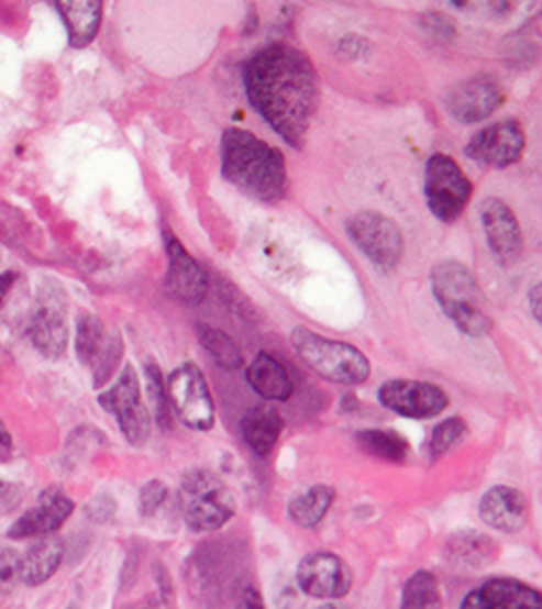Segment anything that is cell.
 <instances>
[{"instance_id": "6da1fadb", "label": "cell", "mask_w": 542, "mask_h": 609, "mask_svg": "<svg viewBox=\"0 0 542 609\" xmlns=\"http://www.w3.org/2000/svg\"><path fill=\"white\" fill-rule=\"evenodd\" d=\"M244 89L261 119L295 148H301L318 109L314 64L286 43L258 49L244 66Z\"/></svg>"}, {"instance_id": "7a4b0ae2", "label": "cell", "mask_w": 542, "mask_h": 609, "mask_svg": "<svg viewBox=\"0 0 542 609\" xmlns=\"http://www.w3.org/2000/svg\"><path fill=\"white\" fill-rule=\"evenodd\" d=\"M221 171L237 191L261 203L285 199L288 189L285 155L246 130H225L221 139Z\"/></svg>"}, {"instance_id": "3957f363", "label": "cell", "mask_w": 542, "mask_h": 609, "mask_svg": "<svg viewBox=\"0 0 542 609\" xmlns=\"http://www.w3.org/2000/svg\"><path fill=\"white\" fill-rule=\"evenodd\" d=\"M430 286L436 303L460 333L473 339L489 334L494 322L487 313L486 297L464 263L456 258L436 263L430 272Z\"/></svg>"}, {"instance_id": "277c9868", "label": "cell", "mask_w": 542, "mask_h": 609, "mask_svg": "<svg viewBox=\"0 0 542 609\" xmlns=\"http://www.w3.org/2000/svg\"><path fill=\"white\" fill-rule=\"evenodd\" d=\"M290 345L318 377L338 386H361L372 375V362L354 345L314 333L306 326L290 331Z\"/></svg>"}, {"instance_id": "5b68a950", "label": "cell", "mask_w": 542, "mask_h": 609, "mask_svg": "<svg viewBox=\"0 0 542 609\" xmlns=\"http://www.w3.org/2000/svg\"><path fill=\"white\" fill-rule=\"evenodd\" d=\"M178 508L191 531L206 533L228 525L235 517V498L228 483L212 470H189L178 487Z\"/></svg>"}, {"instance_id": "8992f818", "label": "cell", "mask_w": 542, "mask_h": 609, "mask_svg": "<svg viewBox=\"0 0 542 609\" xmlns=\"http://www.w3.org/2000/svg\"><path fill=\"white\" fill-rule=\"evenodd\" d=\"M424 195L432 217L452 224L471 203L473 185L456 159L445 153H434L424 167Z\"/></svg>"}, {"instance_id": "52a82bcc", "label": "cell", "mask_w": 542, "mask_h": 609, "mask_svg": "<svg viewBox=\"0 0 542 609\" xmlns=\"http://www.w3.org/2000/svg\"><path fill=\"white\" fill-rule=\"evenodd\" d=\"M98 405L117 419V425L132 446H143L151 436V413L134 366H123L113 386L98 396Z\"/></svg>"}, {"instance_id": "ba28073f", "label": "cell", "mask_w": 542, "mask_h": 609, "mask_svg": "<svg viewBox=\"0 0 542 609\" xmlns=\"http://www.w3.org/2000/svg\"><path fill=\"white\" fill-rule=\"evenodd\" d=\"M166 391L170 409L182 425L196 432H208L214 428V400L196 362H182L176 366L166 381Z\"/></svg>"}, {"instance_id": "9c48e42d", "label": "cell", "mask_w": 542, "mask_h": 609, "mask_svg": "<svg viewBox=\"0 0 542 609\" xmlns=\"http://www.w3.org/2000/svg\"><path fill=\"white\" fill-rule=\"evenodd\" d=\"M347 237L365 254V258L381 272H395L399 267L405 240L399 224L381 212L363 210L345 222Z\"/></svg>"}, {"instance_id": "30bf717a", "label": "cell", "mask_w": 542, "mask_h": 609, "mask_svg": "<svg viewBox=\"0 0 542 609\" xmlns=\"http://www.w3.org/2000/svg\"><path fill=\"white\" fill-rule=\"evenodd\" d=\"M75 352L79 362L93 375V388H104L123 358V339L117 331H107L93 313H81L77 322Z\"/></svg>"}, {"instance_id": "8fae6325", "label": "cell", "mask_w": 542, "mask_h": 609, "mask_svg": "<svg viewBox=\"0 0 542 609\" xmlns=\"http://www.w3.org/2000/svg\"><path fill=\"white\" fill-rule=\"evenodd\" d=\"M29 336L41 356L52 361L64 356L68 345V322L66 297L59 286L41 290L38 303L30 318Z\"/></svg>"}, {"instance_id": "7c38bea8", "label": "cell", "mask_w": 542, "mask_h": 609, "mask_svg": "<svg viewBox=\"0 0 542 609\" xmlns=\"http://www.w3.org/2000/svg\"><path fill=\"white\" fill-rule=\"evenodd\" d=\"M526 134L517 119H505L479 130L468 140L464 153L471 162L484 167L505 169L521 159Z\"/></svg>"}, {"instance_id": "4fadbf2b", "label": "cell", "mask_w": 542, "mask_h": 609, "mask_svg": "<svg viewBox=\"0 0 542 609\" xmlns=\"http://www.w3.org/2000/svg\"><path fill=\"white\" fill-rule=\"evenodd\" d=\"M381 407L407 419H432L450 407V396L441 386L413 379H390L377 391Z\"/></svg>"}, {"instance_id": "5bb4252c", "label": "cell", "mask_w": 542, "mask_h": 609, "mask_svg": "<svg viewBox=\"0 0 542 609\" xmlns=\"http://www.w3.org/2000/svg\"><path fill=\"white\" fill-rule=\"evenodd\" d=\"M505 102V89L498 77L489 73L473 75L464 81L454 85L445 98V107L450 114L464 123H482L498 111Z\"/></svg>"}, {"instance_id": "9a60e30c", "label": "cell", "mask_w": 542, "mask_h": 609, "mask_svg": "<svg viewBox=\"0 0 542 609\" xmlns=\"http://www.w3.org/2000/svg\"><path fill=\"white\" fill-rule=\"evenodd\" d=\"M352 569L340 554L312 553L301 558L297 567V584L301 593L314 599L338 601L352 590Z\"/></svg>"}, {"instance_id": "2e32d148", "label": "cell", "mask_w": 542, "mask_h": 609, "mask_svg": "<svg viewBox=\"0 0 542 609\" xmlns=\"http://www.w3.org/2000/svg\"><path fill=\"white\" fill-rule=\"evenodd\" d=\"M166 254H168V274L166 288L176 301L185 304H200L208 292V279L200 263L178 242V237L166 231Z\"/></svg>"}, {"instance_id": "e0dca14e", "label": "cell", "mask_w": 542, "mask_h": 609, "mask_svg": "<svg viewBox=\"0 0 542 609\" xmlns=\"http://www.w3.org/2000/svg\"><path fill=\"white\" fill-rule=\"evenodd\" d=\"M479 212L487 246L496 256V261L502 265L513 263L523 246L521 226L515 217L513 208L498 197H489L482 203Z\"/></svg>"}, {"instance_id": "ac0fdd59", "label": "cell", "mask_w": 542, "mask_h": 609, "mask_svg": "<svg viewBox=\"0 0 542 609\" xmlns=\"http://www.w3.org/2000/svg\"><path fill=\"white\" fill-rule=\"evenodd\" d=\"M75 510V501L64 496L59 489H47L38 496L36 506H32L29 512H24L11 529V540H24V538H43L54 533L64 525Z\"/></svg>"}, {"instance_id": "d6986e66", "label": "cell", "mask_w": 542, "mask_h": 609, "mask_svg": "<svg viewBox=\"0 0 542 609\" xmlns=\"http://www.w3.org/2000/svg\"><path fill=\"white\" fill-rule=\"evenodd\" d=\"M460 609H542L541 593L515 578H491L471 590Z\"/></svg>"}, {"instance_id": "ffe728a7", "label": "cell", "mask_w": 542, "mask_h": 609, "mask_svg": "<svg viewBox=\"0 0 542 609\" xmlns=\"http://www.w3.org/2000/svg\"><path fill=\"white\" fill-rule=\"evenodd\" d=\"M528 499L519 489L509 485H496L487 489L479 501L482 521L502 533H515L523 529L528 523Z\"/></svg>"}, {"instance_id": "44dd1931", "label": "cell", "mask_w": 542, "mask_h": 609, "mask_svg": "<svg viewBox=\"0 0 542 609\" xmlns=\"http://www.w3.org/2000/svg\"><path fill=\"white\" fill-rule=\"evenodd\" d=\"M240 430L251 451L257 453L258 457H265L278 443L285 430V419L272 405H255L242 417Z\"/></svg>"}, {"instance_id": "7402d4cb", "label": "cell", "mask_w": 542, "mask_h": 609, "mask_svg": "<svg viewBox=\"0 0 542 609\" xmlns=\"http://www.w3.org/2000/svg\"><path fill=\"white\" fill-rule=\"evenodd\" d=\"M445 556L452 565L462 569H484L498 556L496 542L475 529H462L447 538Z\"/></svg>"}, {"instance_id": "603a6c76", "label": "cell", "mask_w": 542, "mask_h": 609, "mask_svg": "<svg viewBox=\"0 0 542 609\" xmlns=\"http://www.w3.org/2000/svg\"><path fill=\"white\" fill-rule=\"evenodd\" d=\"M248 386L267 402H285L292 394V381L283 362L267 352H258L246 370Z\"/></svg>"}, {"instance_id": "cb8c5ba5", "label": "cell", "mask_w": 542, "mask_h": 609, "mask_svg": "<svg viewBox=\"0 0 542 609\" xmlns=\"http://www.w3.org/2000/svg\"><path fill=\"white\" fill-rule=\"evenodd\" d=\"M56 9L68 30L70 47L84 49L98 36V30L102 24V2H96V0L57 2Z\"/></svg>"}, {"instance_id": "d4e9b609", "label": "cell", "mask_w": 542, "mask_h": 609, "mask_svg": "<svg viewBox=\"0 0 542 609\" xmlns=\"http://www.w3.org/2000/svg\"><path fill=\"white\" fill-rule=\"evenodd\" d=\"M64 558V544L57 538H45L22 556V580L30 586L45 584L57 572Z\"/></svg>"}, {"instance_id": "484cf974", "label": "cell", "mask_w": 542, "mask_h": 609, "mask_svg": "<svg viewBox=\"0 0 542 609\" xmlns=\"http://www.w3.org/2000/svg\"><path fill=\"white\" fill-rule=\"evenodd\" d=\"M335 501V489L331 485H314L306 494L290 499L288 517L297 527L314 529L322 523Z\"/></svg>"}, {"instance_id": "4316f807", "label": "cell", "mask_w": 542, "mask_h": 609, "mask_svg": "<svg viewBox=\"0 0 542 609\" xmlns=\"http://www.w3.org/2000/svg\"><path fill=\"white\" fill-rule=\"evenodd\" d=\"M358 446L379 462L405 464L409 457V443L399 432L392 430H361L356 432Z\"/></svg>"}, {"instance_id": "83f0119b", "label": "cell", "mask_w": 542, "mask_h": 609, "mask_svg": "<svg viewBox=\"0 0 542 609\" xmlns=\"http://www.w3.org/2000/svg\"><path fill=\"white\" fill-rule=\"evenodd\" d=\"M400 609H443L441 586L432 572L420 569L405 582Z\"/></svg>"}, {"instance_id": "f1b7e54d", "label": "cell", "mask_w": 542, "mask_h": 609, "mask_svg": "<svg viewBox=\"0 0 542 609\" xmlns=\"http://www.w3.org/2000/svg\"><path fill=\"white\" fill-rule=\"evenodd\" d=\"M198 334H200L201 347L212 356V361L217 362L221 368L237 370V368L244 366V356H242L240 347L235 345V341L228 333L200 324Z\"/></svg>"}, {"instance_id": "f546056e", "label": "cell", "mask_w": 542, "mask_h": 609, "mask_svg": "<svg viewBox=\"0 0 542 609\" xmlns=\"http://www.w3.org/2000/svg\"><path fill=\"white\" fill-rule=\"evenodd\" d=\"M144 375H146V389H148V400L153 407V417L162 430H168L172 423L170 400H168V391H166L159 364L155 361H146Z\"/></svg>"}, {"instance_id": "4dcf8cb0", "label": "cell", "mask_w": 542, "mask_h": 609, "mask_svg": "<svg viewBox=\"0 0 542 609\" xmlns=\"http://www.w3.org/2000/svg\"><path fill=\"white\" fill-rule=\"evenodd\" d=\"M468 432V423L462 417L443 419L439 425H434L429 441V455L432 459L445 457L452 449L462 443V439Z\"/></svg>"}, {"instance_id": "1f68e13d", "label": "cell", "mask_w": 542, "mask_h": 609, "mask_svg": "<svg viewBox=\"0 0 542 609\" xmlns=\"http://www.w3.org/2000/svg\"><path fill=\"white\" fill-rule=\"evenodd\" d=\"M168 501V487L162 480H148L141 489L139 503H141V514L143 517H155L164 503Z\"/></svg>"}, {"instance_id": "d6a6232c", "label": "cell", "mask_w": 542, "mask_h": 609, "mask_svg": "<svg viewBox=\"0 0 542 609\" xmlns=\"http://www.w3.org/2000/svg\"><path fill=\"white\" fill-rule=\"evenodd\" d=\"M22 580V556L13 549L0 551V590H13Z\"/></svg>"}, {"instance_id": "836d02e7", "label": "cell", "mask_w": 542, "mask_h": 609, "mask_svg": "<svg viewBox=\"0 0 542 609\" xmlns=\"http://www.w3.org/2000/svg\"><path fill=\"white\" fill-rule=\"evenodd\" d=\"M422 26L436 41H452L456 36V29H454L452 20L443 13H436V11H429V13L422 15Z\"/></svg>"}, {"instance_id": "e575fe53", "label": "cell", "mask_w": 542, "mask_h": 609, "mask_svg": "<svg viewBox=\"0 0 542 609\" xmlns=\"http://www.w3.org/2000/svg\"><path fill=\"white\" fill-rule=\"evenodd\" d=\"M114 510H117V503H114V499L111 496H98V498L91 499L86 508L89 521L100 523V525H104V523H109L113 519Z\"/></svg>"}, {"instance_id": "d590c367", "label": "cell", "mask_w": 542, "mask_h": 609, "mask_svg": "<svg viewBox=\"0 0 542 609\" xmlns=\"http://www.w3.org/2000/svg\"><path fill=\"white\" fill-rule=\"evenodd\" d=\"M340 49H342L340 54H342V56L350 57V59H361V57H367L372 54V45H369V41H367V38H363V36H356V34L345 36L342 43H340Z\"/></svg>"}, {"instance_id": "8d00e7d4", "label": "cell", "mask_w": 542, "mask_h": 609, "mask_svg": "<svg viewBox=\"0 0 542 609\" xmlns=\"http://www.w3.org/2000/svg\"><path fill=\"white\" fill-rule=\"evenodd\" d=\"M240 609H265L263 597H261V593H258L255 586H246V588H244L242 601H240Z\"/></svg>"}, {"instance_id": "74e56055", "label": "cell", "mask_w": 542, "mask_h": 609, "mask_svg": "<svg viewBox=\"0 0 542 609\" xmlns=\"http://www.w3.org/2000/svg\"><path fill=\"white\" fill-rule=\"evenodd\" d=\"M11 451H13L11 434H9V430L4 428V423L0 421V462H7V459L11 457Z\"/></svg>"}, {"instance_id": "f35d334b", "label": "cell", "mask_w": 542, "mask_h": 609, "mask_svg": "<svg viewBox=\"0 0 542 609\" xmlns=\"http://www.w3.org/2000/svg\"><path fill=\"white\" fill-rule=\"evenodd\" d=\"M541 292L542 286L541 284H537V286L530 290V295H528L530 309H532V315H534V320H537V322H541Z\"/></svg>"}, {"instance_id": "ab89813d", "label": "cell", "mask_w": 542, "mask_h": 609, "mask_svg": "<svg viewBox=\"0 0 542 609\" xmlns=\"http://www.w3.org/2000/svg\"><path fill=\"white\" fill-rule=\"evenodd\" d=\"M15 277H18L15 272H7V274L0 276V309H2V303H4V299H7V295H9L11 286H13Z\"/></svg>"}, {"instance_id": "60d3db41", "label": "cell", "mask_w": 542, "mask_h": 609, "mask_svg": "<svg viewBox=\"0 0 542 609\" xmlns=\"http://www.w3.org/2000/svg\"><path fill=\"white\" fill-rule=\"evenodd\" d=\"M318 609H347L345 606H342V604H338V601H327V604H322L320 608Z\"/></svg>"}, {"instance_id": "b9f144b4", "label": "cell", "mask_w": 542, "mask_h": 609, "mask_svg": "<svg viewBox=\"0 0 542 609\" xmlns=\"http://www.w3.org/2000/svg\"><path fill=\"white\" fill-rule=\"evenodd\" d=\"M2 491H4V485H2V483H0V494H2Z\"/></svg>"}, {"instance_id": "7bdbcfd3", "label": "cell", "mask_w": 542, "mask_h": 609, "mask_svg": "<svg viewBox=\"0 0 542 609\" xmlns=\"http://www.w3.org/2000/svg\"><path fill=\"white\" fill-rule=\"evenodd\" d=\"M68 609H77V608H68Z\"/></svg>"}]
</instances>
